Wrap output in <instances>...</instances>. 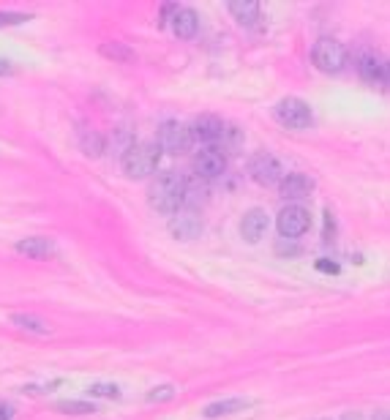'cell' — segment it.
Masks as SVG:
<instances>
[{"label": "cell", "mask_w": 390, "mask_h": 420, "mask_svg": "<svg viewBox=\"0 0 390 420\" xmlns=\"http://www.w3.org/2000/svg\"><path fill=\"white\" fill-rule=\"evenodd\" d=\"M148 202L156 213L175 216L188 202V181L180 172H172V170L156 175L150 181V188H148Z\"/></svg>", "instance_id": "obj_1"}, {"label": "cell", "mask_w": 390, "mask_h": 420, "mask_svg": "<svg viewBox=\"0 0 390 420\" xmlns=\"http://www.w3.org/2000/svg\"><path fill=\"white\" fill-rule=\"evenodd\" d=\"M159 161H161V147L156 142H134L121 158L123 172L131 181L150 178L159 170Z\"/></svg>", "instance_id": "obj_2"}, {"label": "cell", "mask_w": 390, "mask_h": 420, "mask_svg": "<svg viewBox=\"0 0 390 420\" xmlns=\"http://www.w3.org/2000/svg\"><path fill=\"white\" fill-rule=\"evenodd\" d=\"M273 118H276L284 129H292V131L311 129V123H314V112H311V107L305 104L303 98H298V95H287V98H281V101L273 107Z\"/></svg>", "instance_id": "obj_3"}, {"label": "cell", "mask_w": 390, "mask_h": 420, "mask_svg": "<svg viewBox=\"0 0 390 420\" xmlns=\"http://www.w3.org/2000/svg\"><path fill=\"white\" fill-rule=\"evenodd\" d=\"M311 63L325 74H339L347 66V47L333 39H319L311 47Z\"/></svg>", "instance_id": "obj_4"}, {"label": "cell", "mask_w": 390, "mask_h": 420, "mask_svg": "<svg viewBox=\"0 0 390 420\" xmlns=\"http://www.w3.org/2000/svg\"><path fill=\"white\" fill-rule=\"evenodd\" d=\"M156 145L161 147V153H170V156H183L191 150L194 137H191V129L177 123V120H164L159 126V134H156Z\"/></svg>", "instance_id": "obj_5"}, {"label": "cell", "mask_w": 390, "mask_h": 420, "mask_svg": "<svg viewBox=\"0 0 390 420\" xmlns=\"http://www.w3.org/2000/svg\"><path fill=\"white\" fill-rule=\"evenodd\" d=\"M276 227H278V235L284 240H298L308 232L311 227V216L303 205H287L278 210V219H276Z\"/></svg>", "instance_id": "obj_6"}, {"label": "cell", "mask_w": 390, "mask_h": 420, "mask_svg": "<svg viewBox=\"0 0 390 420\" xmlns=\"http://www.w3.org/2000/svg\"><path fill=\"white\" fill-rule=\"evenodd\" d=\"M249 175L260 186H276L284 178V167H281V161L273 153H257L249 161Z\"/></svg>", "instance_id": "obj_7"}, {"label": "cell", "mask_w": 390, "mask_h": 420, "mask_svg": "<svg viewBox=\"0 0 390 420\" xmlns=\"http://www.w3.org/2000/svg\"><path fill=\"white\" fill-rule=\"evenodd\" d=\"M191 167H194V175H197V178L213 181V178H221V175L227 172V156H224V150H218V147H202V150L194 153Z\"/></svg>", "instance_id": "obj_8"}, {"label": "cell", "mask_w": 390, "mask_h": 420, "mask_svg": "<svg viewBox=\"0 0 390 420\" xmlns=\"http://www.w3.org/2000/svg\"><path fill=\"white\" fill-rule=\"evenodd\" d=\"M191 137L200 142H205V147H218V142L224 140V134H227V123L216 118V115H200L191 126Z\"/></svg>", "instance_id": "obj_9"}, {"label": "cell", "mask_w": 390, "mask_h": 420, "mask_svg": "<svg viewBox=\"0 0 390 420\" xmlns=\"http://www.w3.org/2000/svg\"><path fill=\"white\" fill-rule=\"evenodd\" d=\"M314 186H317L314 178H308L303 172H290V175L281 178L278 191H281L284 199H292V205H298V199H305L314 191Z\"/></svg>", "instance_id": "obj_10"}, {"label": "cell", "mask_w": 390, "mask_h": 420, "mask_svg": "<svg viewBox=\"0 0 390 420\" xmlns=\"http://www.w3.org/2000/svg\"><path fill=\"white\" fill-rule=\"evenodd\" d=\"M170 232L177 240H194L202 232V219L194 213V210H177L172 219H170Z\"/></svg>", "instance_id": "obj_11"}, {"label": "cell", "mask_w": 390, "mask_h": 420, "mask_svg": "<svg viewBox=\"0 0 390 420\" xmlns=\"http://www.w3.org/2000/svg\"><path fill=\"white\" fill-rule=\"evenodd\" d=\"M267 224H270V219H267V213L262 210V208H251L243 219H240V237L246 240V243H260L265 232H267Z\"/></svg>", "instance_id": "obj_12"}, {"label": "cell", "mask_w": 390, "mask_h": 420, "mask_svg": "<svg viewBox=\"0 0 390 420\" xmlns=\"http://www.w3.org/2000/svg\"><path fill=\"white\" fill-rule=\"evenodd\" d=\"M14 248H17V254H25L28 259H52V257L57 254V246H55L49 237H42V235L25 237V240H19Z\"/></svg>", "instance_id": "obj_13"}, {"label": "cell", "mask_w": 390, "mask_h": 420, "mask_svg": "<svg viewBox=\"0 0 390 420\" xmlns=\"http://www.w3.org/2000/svg\"><path fill=\"white\" fill-rule=\"evenodd\" d=\"M170 28H172V33L177 36V39L188 42V39H194V36H197V30H200V17H197V11H194V8L180 6V8L175 11Z\"/></svg>", "instance_id": "obj_14"}, {"label": "cell", "mask_w": 390, "mask_h": 420, "mask_svg": "<svg viewBox=\"0 0 390 420\" xmlns=\"http://www.w3.org/2000/svg\"><path fill=\"white\" fill-rule=\"evenodd\" d=\"M357 74L363 82L369 85H380V82H388V63L377 55H366L357 60Z\"/></svg>", "instance_id": "obj_15"}, {"label": "cell", "mask_w": 390, "mask_h": 420, "mask_svg": "<svg viewBox=\"0 0 390 420\" xmlns=\"http://www.w3.org/2000/svg\"><path fill=\"white\" fill-rule=\"evenodd\" d=\"M246 407H251L249 399H224V401H213L202 410V415L208 420H216V418H227V415H235V412H243Z\"/></svg>", "instance_id": "obj_16"}, {"label": "cell", "mask_w": 390, "mask_h": 420, "mask_svg": "<svg viewBox=\"0 0 390 420\" xmlns=\"http://www.w3.org/2000/svg\"><path fill=\"white\" fill-rule=\"evenodd\" d=\"M229 14L238 19V25H243V28H257V22H260V3H254V0L229 3Z\"/></svg>", "instance_id": "obj_17"}, {"label": "cell", "mask_w": 390, "mask_h": 420, "mask_svg": "<svg viewBox=\"0 0 390 420\" xmlns=\"http://www.w3.org/2000/svg\"><path fill=\"white\" fill-rule=\"evenodd\" d=\"M11 325L17 330H25V333H33V336H46L52 333V327L46 320L36 317V314H11Z\"/></svg>", "instance_id": "obj_18"}, {"label": "cell", "mask_w": 390, "mask_h": 420, "mask_svg": "<svg viewBox=\"0 0 390 420\" xmlns=\"http://www.w3.org/2000/svg\"><path fill=\"white\" fill-rule=\"evenodd\" d=\"M98 52H101L104 57H109L112 63H129V60H134V49H129L126 44H118V42H112V44H101Z\"/></svg>", "instance_id": "obj_19"}, {"label": "cell", "mask_w": 390, "mask_h": 420, "mask_svg": "<svg viewBox=\"0 0 390 420\" xmlns=\"http://www.w3.org/2000/svg\"><path fill=\"white\" fill-rule=\"evenodd\" d=\"M55 410H60V412H66V415H93V412H96V404L80 401V399H66V401H57Z\"/></svg>", "instance_id": "obj_20"}, {"label": "cell", "mask_w": 390, "mask_h": 420, "mask_svg": "<svg viewBox=\"0 0 390 420\" xmlns=\"http://www.w3.org/2000/svg\"><path fill=\"white\" fill-rule=\"evenodd\" d=\"M80 145H82V150H85L87 156H101L104 153V147H107V142H104V137L101 134H96V131H85L82 137H80Z\"/></svg>", "instance_id": "obj_21"}, {"label": "cell", "mask_w": 390, "mask_h": 420, "mask_svg": "<svg viewBox=\"0 0 390 420\" xmlns=\"http://www.w3.org/2000/svg\"><path fill=\"white\" fill-rule=\"evenodd\" d=\"M175 393H177V387H175V385H159V387H153L145 399H148L150 404H161V401H172Z\"/></svg>", "instance_id": "obj_22"}, {"label": "cell", "mask_w": 390, "mask_h": 420, "mask_svg": "<svg viewBox=\"0 0 390 420\" xmlns=\"http://www.w3.org/2000/svg\"><path fill=\"white\" fill-rule=\"evenodd\" d=\"M87 393H90V396H101V399H121V387H118V385H104V382L90 385Z\"/></svg>", "instance_id": "obj_23"}, {"label": "cell", "mask_w": 390, "mask_h": 420, "mask_svg": "<svg viewBox=\"0 0 390 420\" xmlns=\"http://www.w3.org/2000/svg\"><path fill=\"white\" fill-rule=\"evenodd\" d=\"M30 17L28 14H14V11H0V28H14V25H22L28 22Z\"/></svg>", "instance_id": "obj_24"}, {"label": "cell", "mask_w": 390, "mask_h": 420, "mask_svg": "<svg viewBox=\"0 0 390 420\" xmlns=\"http://www.w3.org/2000/svg\"><path fill=\"white\" fill-rule=\"evenodd\" d=\"M325 240H328V243L336 240V219H333L330 210H325Z\"/></svg>", "instance_id": "obj_25"}, {"label": "cell", "mask_w": 390, "mask_h": 420, "mask_svg": "<svg viewBox=\"0 0 390 420\" xmlns=\"http://www.w3.org/2000/svg\"><path fill=\"white\" fill-rule=\"evenodd\" d=\"M317 271H319V273H333V276L342 273V268H339L336 262H330V259H317Z\"/></svg>", "instance_id": "obj_26"}, {"label": "cell", "mask_w": 390, "mask_h": 420, "mask_svg": "<svg viewBox=\"0 0 390 420\" xmlns=\"http://www.w3.org/2000/svg\"><path fill=\"white\" fill-rule=\"evenodd\" d=\"M180 6H175V3H167L164 8H161V25H170L172 22V17H175V11H177Z\"/></svg>", "instance_id": "obj_27"}, {"label": "cell", "mask_w": 390, "mask_h": 420, "mask_svg": "<svg viewBox=\"0 0 390 420\" xmlns=\"http://www.w3.org/2000/svg\"><path fill=\"white\" fill-rule=\"evenodd\" d=\"M0 420H14V407L0 404Z\"/></svg>", "instance_id": "obj_28"}, {"label": "cell", "mask_w": 390, "mask_h": 420, "mask_svg": "<svg viewBox=\"0 0 390 420\" xmlns=\"http://www.w3.org/2000/svg\"><path fill=\"white\" fill-rule=\"evenodd\" d=\"M8 74H14V66H11L8 60L0 57V77H8Z\"/></svg>", "instance_id": "obj_29"}, {"label": "cell", "mask_w": 390, "mask_h": 420, "mask_svg": "<svg viewBox=\"0 0 390 420\" xmlns=\"http://www.w3.org/2000/svg\"><path fill=\"white\" fill-rule=\"evenodd\" d=\"M342 420H363L360 412H347V415H342Z\"/></svg>", "instance_id": "obj_30"}, {"label": "cell", "mask_w": 390, "mask_h": 420, "mask_svg": "<svg viewBox=\"0 0 390 420\" xmlns=\"http://www.w3.org/2000/svg\"><path fill=\"white\" fill-rule=\"evenodd\" d=\"M55 385H57V382H49V385H46V390H49V387H55ZM25 390H28V393H42V387H25Z\"/></svg>", "instance_id": "obj_31"}, {"label": "cell", "mask_w": 390, "mask_h": 420, "mask_svg": "<svg viewBox=\"0 0 390 420\" xmlns=\"http://www.w3.org/2000/svg\"><path fill=\"white\" fill-rule=\"evenodd\" d=\"M388 82H390V63H388Z\"/></svg>", "instance_id": "obj_32"}]
</instances>
